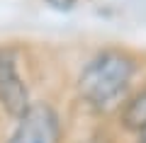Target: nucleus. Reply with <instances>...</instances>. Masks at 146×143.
<instances>
[{
	"instance_id": "nucleus-4",
	"label": "nucleus",
	"mask_w": 146,
	"mask_h": 143,
	"mask_svg": "<svg viewBox=\"0 0 146 143\" xmlns=\"http://www.w3.org/2000/svg\"><path fill=\"white\" fill-rule=\"evenodd\" d=\"M122 126L131 133H146V90H141L139 95L127 102V107L122 109Z\"/></svg>"
},
{
	"instance_id": "nucleus-2",
	"label": "nucleus",
	"mask_w": 146,
	"mask_h": 143,
	"mask_svg": "<svg viewBox=\"0 0 146 143\" xmlns=\"http://www.w3.org/2000/svg\"><path fill=\"white\" fill-rule=\"evenodd\" d=\"M5 143H61V119L49 102H32L15 119V129Z\"/></svg>"
},
{
	"instance_id": "nucleus-5",
	"label": "nucleus",
	"mask_w": 146,
	"mask_h": 143,
	"mask_svg": "<svg viewBox=\"0 0 146 143\" xmlns=\"http://www.w3.org/2000/svg\"><path fill=\"white\" fill-rule=\"evenodd\" d=\"M44 3L56 12H71L73 7L78 5V0H44Z\"/></svg>"
},
{
	"instance_id": "nucleus-1",
	"label": "nucleus",
	"mask_w": 146,
	"mask_h": 143,
	"mask_svg": "<svg viewBox=\"0 0 146 143\" xmlns=\"http://www.w3.org/2000/svg\"><path fill=\"white\" fill-rule=\"evenodd\" d=\"M136 73V61L127 51L105 49L95 53L78 75V95L95 109H107L129 87Z\"/></svg>"
},
{
	"instance_id": "nucleus-6",
	"label": "nucleus",
	"mask_w": 146,
	"mask_h": 143,
	"mask_svg": "<svg viewBox=\"0 0 146 143\" xmlns=\"http://www.w3.org/2000/svg\"><path fill=\"white\" fill-rule=\"evenodd\" d=\"M141 143H146V133H141Z\"/></svg>"
},
{
	"instance_id": "nucleus-3",
	"label": "nucleus",
	"mask_w": 146,
	"mask_h": 143,
	"mask_svg": "<svg viewBox=\"0 0 146 143\" xmlns=\"http://www.w3.org/2000/svg\"><path fill=\"white\" fill-rule=\"evenodd\" d=\"M29 87L20 73V49L0 46V107L20 119L29 109Z\"/></svg>"
}]
</instances>
